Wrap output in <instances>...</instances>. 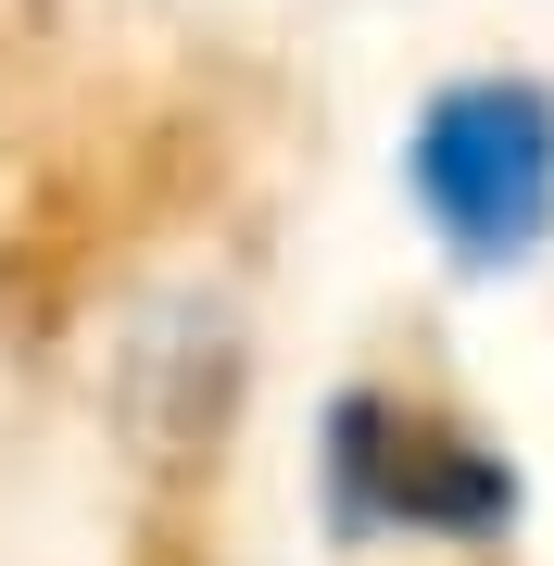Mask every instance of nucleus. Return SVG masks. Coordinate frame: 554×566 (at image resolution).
<instances>
[{
	"mask_svg": "<svg viewBox=\"0 0 554 566\" xmlns=\"http://www.w3.org/2000/svg\"><path fill=\"white\" fill-rule=\"evenodd\" d=\"M404 202L467 277H516L554 240V88L504 63L441 76L404 126Z\"/></svg>",
	"mask_w": 554,
	"mask_h": 566,
	"instance_id": "nucleus-1",
	"label": "nucleus"
},
{
	"mask_svg": "<svg viewBox=\"0 0 554 566\" xmlns=\"http://www.w3.org/2000/svg\"><path fill=\"white\" fill-rule=\"evenodd\" d=\"M315 491H328L341 542H504L516 528V465L467 416L390 378H353L315 416Z\"/></svg>",
	"mask_w": 554,
	"mask_h": 566,
	"instance_id": "nucleus-2",
	"label": "nucleus"
}]
</instances>
